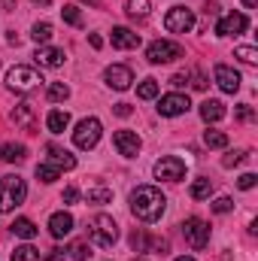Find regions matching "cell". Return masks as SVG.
<instances>
[{
  "label": "cell",
  "instance_id": "obj_3",
  "mask_svg": "<svg viewBox=\"0 0 258 261\" xmlns=\"http://www.w3.org/2000/svg\"><path fill=\"white\" fill-rule=\"evenodd\" d=\"M40 82H43V76H40L34 67H12V70L6 73V85H9L12 91H18V94H28V91H34V88H40Z\"/></svg>",
  "mask_w": 258,
  "mask_h": 261
},
{
  "label": "cell",
  "instance_id": "obj_29",
  "mask_svg": "<svg viewBox=\"0 0 258 261\" xmlns=\"http://www.w3.org/2000/svg\"><path fill=\"white\" fill-rule=\"evenodd\" d=\"M61 15H64V21L67 24H73V28H82V12H79V6H73V3H67L64 9H61Z\"/></svg>",
  "mask_w": 258,
  "mask_h": 261
},
{
  "label": "cell",
  "instance_id": "obj_23",
  "mask_svg": "<svg viewBox=\"0 0 258 261\" xmlns=\"http://www.w3.org/2000/svg\"><path fill=\"white\" fill-rule=\"evenodd\" d=\"M12 119H15V125L34 128V110H31V103H18V107H15V113H12Z\"/></svg>",
  "mask_w": 258,
  "mask_h": 261
},
{
  "label": "cell",
  "instance_id": "obj_17",
  "mask_svg": "<svg viewBox=\"0 0 258 261\" xmlns=\"http://www.w3.org/2000/svg\"><path fill=\"white\" fill-rule=\"evenodd\" d=\"M228 116V110H225V103L222 100H203L200 103V119L210 125V122H222Z\"/></svg>",
  "mask_w": 258,
  "mask_h": 261
},
{
  "label": "cell",
  "instance_id": "obj_11",
  "mask_svg": "<svg viewBox=\"0 0 258 261\" xmlns=\"http://www.w3.org/2000/svg\"><path fill=\"white\" fill-rule=\"evenodd\" d=\"M189 107H192V100H189L186 94H164V97L158 100V113H161V116H167V119L189 113Z\"/></svg>",
  "mask_w": 258,
  "mask_h": 261
},
{
  "label": "cell",
  "instance_id": "obj_8",
  "mask_svg": "<svg viewBox=\"0 0 258 261\" xmlns=\"http://www.w3.org/2000/svg\"><path fill=\"white\" fill-rule=\"evenodd\" d=\"M183 234H186L189 246H192V249H197V252H200V249H207V243H210V225H207L203 219H197V216L186 219Z\"/></svg>",
  "mask_w": 258,
  "mask_h": 261
},
{
  "label": "cell",
  "instance_id": "obj_48",
  "mask_svg": "<svg viewBox=\"0 0 258 261\" xmlns=\"http://www.w3.org/2000/svg\"><path fill=\"white\" fill-rule=\"evenodd\" d=\"M37 3H49V0H37Z\"/></svg>",
  "mask_w": 258,
  "mask_h": 261
},
{
  "label": "cell",
  "instance_id": "obj_14",
  "mask_svg": "<svg viewBox=\"0 0 258 261\" xmlns=\"http://www.w3.org/2000/svg\"><path fill=\"white\" fill-rule=\"evenodd\" d=\"M113 143H116L119 155H125V158H137V152H140V146H143L134 130H116V134H113Z\"/></svg>",
  "mask_w": 258,
  "mask_h": 261
},
{
  "label": "cell",
  "instance_id": "obj_46",
  "mask_svg": "<svg viewBox=\"0 0 258 261\" xmlns=\"http://www.w3.org/2000/svg\"><path fill=\"white\" fill-rule=\"evenodd\" d=\"M255 3H258V0H243V6H246V9H255Z\"/></svg>",
  "mask_w": 258,
  "mask_h": 261
},
{
  "label": "cell",
  "instance_id": "obj_26",
  "mask_svg": "<svg viewBox=\"0 0 258 261\" xmlns=\"http://www.w3.org/2000/svg\"><path fill=\"white\" fill-rule=\"evenodd\" d=\"M110 200H113V189H107V186L88 189V203H110Z\"/></svg>",
  "mask_w": 258,
  "mask_h": 261
},
{
  "label": "cell",
  "instance_id": "obj_25",
  "mask_svg": "<svg viewBox=\"0 0 258 261\" xmlns=\"http://www.w3.org/2000/svg\"><path fill=\"white\" fill-rule=\"evenodd\" d=\"M203 143H207L210 149H225V146H228V134H225V130H207V134H203Z\"/></svg>",
  "mask_w": 258,
  "mask_h": 261
},
{
  "label": "cell",
  "instance_id": "obj_27",
  "mask_svg": "<svg viewBox=\"0 0 258 261\" xmlns=\"http://www.w3.org/2000/svg\"><path fill=\"white\" fill-rule=\"evenodd\" d=\"M61 176V170L49 161V164H37V179H43V182H55Z\"/></svg>",
  "mask_w": 258,
  "mask_h": 261
},
{
  "label": "cell",
  "instance_id": "obj_2",
  "mask_svg": "<svg viewBox=\"0 0 258 261\" xmlns=\"http://www.w3.org/2000/svg\"><path fill=\"white\" fill-rule=\"evenodd\" d=\"M24 197H28V186L21 176H3L0 179V213L15 210L18 203H24Z\"/></svg>",
  "mask_w": 258,
  "mask_h": 261
},
{
  "label": "cell",
  "instance_id": "obj_37",
  "mask_svg": "<svg viewBox=\"0 0 258 261\" xmlns=\"http://www.w3.org/2000/svg\"><path fill=\"white\" fill-rule=\"evenodd\" d=\"M255 182H258V176H255V173H243V176L237 179V186H240L243 192H249V189H255Z\"/></svg>",
  "mask_w": 258,
  "mask_h": 261
},
{
  "label": "cell",
  "instance_id": "obj_13",
  "mask_svg": "<svg viewBox=\"0 0 258 261\" xmlns=\"http://www.w3.org/2000/svg\"><path fill=\"white\" fill-rule=\"evenodd\" d=\"M213 73H216V85H219L225 94L240 91V82H243V79H240V73H237V70H231L228 64H216V70H213Z\"/></svg>",
  "mask_w": 258,
  "mask_h": 261
},
{
  "label": "cell",
  "instance_id": "obj_42",
  "mask_svg": "<svg viewBox=\"0 0 258 261\" xmlns=\"http://www.w3.org/2000/svg\"><path fill=\"white\" fill-rule=\"evenodd\" d=\"M186 82H189V73H176V76L170 79V85H173V88H183Z\"/></svg>",
  "mask_w": 258,
  "mask_h": 261
},
{
  "label": "cell",
  "instance_id": "obj_9",
  "mask_svg": "<svg viewBox=\"0 0 258 261\" xmlns=\"http://www.w3.org/2000/svg\"><path fill=\"white\" fill-rule=\"evenodd\" d=\"M155 176L164 179V182H179L186 176V161L176 158V155H164L155 161Z\"/></svg>",
  "mask_w": 258,
  "mask_h": 261
},
{
  "label": "cell",
  "instance_id": "obj_20",
  "mask_svg": "<svg viewBox=\"0 0 258 261\" xmlns=\"http://www.w3.org/2000/svg\"><path fill=\"white\" fill-rule=\"evenodd\" d=\"M46 128L52 130V134H64L70 128V116H67L64 110H52L49 116H46Z\"/></svg>",
  "mask_w": 258,
  "mask_h": 261
},
{
  "label": "cell",
  "instance_id": "obj_45",
  "mask_svg": "<svg viewBox=\"0 0 258 261\" xmlns=\"http://www.w3.org/2000/svg\"><path fill=\"white\" fill-rule=\"evenodd\" d=\"M88 43H91V46H94V49H100V46H104V40H100V37H97V34H88Z\"/></svg>",
  "mask_w": 258,
  "mask_h": 261
},
{
  "label": "cell",
  "instance_id": "obj_30",
  "mask_svg": "<svg viewBox=\"0 0 258 261\" xmlns=\"http://www.w3.org/2000/svg\"><path fill=\"white\" fill-rule=\"evenodd\" d=\"M31 37H34V43H49V40H52V24H49V21H37Z\"/></svg>",
  "mask_w": 258,
  "mask_h": 261
},
{
  "label": "cell",
  "instance_id": "obj_33",
  "mask_svg": "<svg viewBox=\"0 0 258 261\" xmlns=\"http://www.w3.org/2000/svg\"><path fill=\"white\" fill-rule=\"evenodd\" d=\"M128 15L146 18V15H149V0H128Z\"/></svg>",
  "mask_w": 258,
  "mask_h": 261
},
{
  "label": "cell",
  "instance_id": "obj_15",
  "mask_svg": "<svg viewBox=\"0 0 258 261\" xmlns=\"http://www.w3.org/2000/svg\"><path fill=\"white\" fill-rule=\"evenodd\" d=\"M110 43H113L116 49H137V46H140V34H134L131 28H113Z\"/></svg>",
  "mask_w": 258,
  "mask_h": 261
},
{
  "label": "cell",
  "instance_id": "obj_28",
  "mask_svg": "<svg viewBox=\"0 0 258 261\" xmlns=\"http://www.w3.org/2000/svg\"><path fill=\"white\" fill-rule=\"evenodd\" d=\"M12 261H40V252H37L31 243H24V246H15V252H12Z\"/></svg>",
  "mask_w": 258,
  "mask_h": 261
},
{
  "label": "cell",
  "instance_id": "obj_18",
  "mask_svg": "<svg viewBox=\"0 0 258 261\" xmlns=\"http://www.w3.org/2000/svg\"><path fill=\"white\" fill-rule=\"evenodd\" d=\"M34 58H37V64H43V67H61V64H64V49H49V46H40Z\"/></svg>",
  "mask_w": 258,
  "mask_h": 261
},
{
  "label": "cell",
  "instance_id": "obj_12",
  "mask_svg": "<svg viewBox=\"0 0 258 261\" xmlns=\"http://www.w3.org/2000/svg\"><path fill=\"white\" fill-rule=\"evenodd\" d=\"M104 79H107V85H110V88L125 91V88H131V82H134V70L125 67V64H113V67H107Z\"/></svg>",
  "mask_w": 258,
  "mask_h": 261
},
{
  "label": "cell",
  "instance_id": "obj_44",
  "mask_svg": "<svg viewBox=\"0 0 258 261\" xmlns=\"http://www.w3.org/2000/svg\"><path fill=\"white\" fill-rule=\"evenodd\" d=\"M46 261H64V249H52V252H49V258Z\"/></svg>",
  "mask_w": 258,
  "mask_h": 261
},
{
  "label": "cell",
  "instance_id": "obj_16",
  "mask_svg": "<svg viewBox=\"0 0 258 261\" xmlns=\"http://www.w3.org/2000/svg\"><path fill=\"white\" fill-rule=\"evenodd\" d=\"M73 231V216L70 213H52V219H49V234L55 237V240H61Z\"/></svg>",
  "mask_w": 258,
  "mask_h": 261
},
{
  "label": "cell",
  "instance_id": "obj_35",
  "mask_svg": "<svg viewBox=\"0 0 258 261\" xmlns=\"http://www.w3.org/2000/svg\"><path fill=\"white\" fill-rule=\"evenodd\" d=\"M231 210H234V200H231V197H216V200H213V213L225 216V213H231Z\"/></svg>",
  "mask_w": 258,
  "mask_h": 261
},
{
  "label": "cell",
  "instance_id": "obj_47",
  "mask_svg": "<svg viewBox=\"0 0 258 261\" xmlns=\"http://www.w3.org/2000/svg\"><path fill=\"white\" fill-rule=\"evenodd\" d=\"M173 261H194V258H189V255H183V258H173Z\"/></svg>",
  "mask_w": 258,
  "mask_h": 261
},
{
  "label": "cell",
  "instance_id": "obj_10",
  "mask_svg": "<svg viewBox=\"0 0 258 261\" xmlns=\"http://www.w3.org/2000/svg\"><path fill=\"white\" fill-rule=\"evenodd\" d=\"M246 28H249V18H246L243 12H228V15L219 18L216 37H237V34H243Z\"/></svg>",
  "mask_w": 258,
  "mask_h": 261
},
{
  "label": "cell",
  "instance_id": "obj_38",
  "mask_svg": "<svg viewBox=\"0 0 258 261\" xmlns=\"http://www.w3.org/2000/svg\"><path fill=\"white\" fill-rule=\"evenodd\" d=\"M61 200H64V203H76V200H79V189H73V186H70V189H64Z\"/></svg>",
  "mask_w": 258,
  "mask_h": 261
},
{
  "label": "cell",
  "instance_id": "obj_22",
  "mask_svg": "<svg viewBox=\"0 0 258 261\" xmlns=\"http://www.w3.org/2000/svg\"><path fill=\"white\" fill-rule=\"evenodd\" d=\"M12 234L21 237V240H34V237H37V225H34L31 219H15V222H12Z\"/></svg>",
  "mask_w": 258,
  "mask_h": 261
},
{
  "label": "cell",
  "instance_id": "obj_7",
  "mask_svg": "<svg viewBox=\"0 0 258 261\" xmlns=\"http://www.w3.org/2000/svg\"><path fill=\"white\" fill-rule=\"evenodd\" d=\"M100 134H104V128H100L97 119H82V122L76 125V130H73V143H76L79 149H94L97 140H100Z\"/></svg>",
  "mask_w": 258,
  "mask_h": 261
},
{
  "label": "cell",
  "instance_id": "obj_41",
  "mask_svg": "<svg viewBox=\"0 0 258 261\" xmlns=\"http://www.w3.org/2000/svg\"><path fill=\"white\" fill-rule=\"evenodd\" d=\"M113 113H116V116H122V119H128L134 110H131L128 103H116V107H113Z\"/></svg>",
  "mask_w": 258,
  "mask_h": 261
},
{
  "label": "cell",
  "instance_id": "obj_36",
  "mask_svg": "<svg viewBox=\"0 0 258 261\" xmlns=\"http://www.w3.org/2000/svg\"><path fill=\"white\" fill-rule=\"evenodd\" d=\"M70 255L76 261H85L91 255V246H88V243H73V246H70Z\"/></svg>",
  "mask_w": 258,
  "mask_h": 261
},
{
  "label": "cell",
  "instance_id": "obj_39",
  "mask_svg": "<svg viewBox=\"0 0 258 261\" xmlns=\"http://www.w3.org/2000/svg\"><path fill=\"white\" fill-rule=\"evenodd\" d=\"M237 119L249 122V119H252V107H249V103H240V107H237Z\"/></svg>",
  "mask_w": 258,
  "mask_h": 261
},
{
  "label": "cell",
  "instance_id": "obj_1",
  "mask_svg": "<svg viewBox=\"0 0 258 261\" xmlns=\"http://www.w3.org/2000/svg\"><path fill=\"white\" fill-rule=\"evenodd\" d=\"M164 206H167V197L161 195V189L155 186H137L131 192V213L140 219V222H158L164 216Z\"/></svg>",
  "mask_w": 258,
  "mask_h": 261
},
{
  "label": "cell",
  "instance_id": "obj_4",
  "mask_svg": "<svg viewBox=\"0 0 258 261\" xmlns=\"http://www.w3.org/2000/svg\"><path fill=\"white\" fill-rule=\"evenodd\" d=\"M91 240H94L97 246L110 249V246L119 240V225H116V219H113V216H107V213L94 216V222H91Z\"/></svg>",
  "mask_w": 258,
  "mask_h": 261
},
{
  "label": "cell",
  "instance_id": "obj_34",
  "mask_svg": "<svg viewBox=\"0 0 258 261\" xmlns=\"http://www.w3.org/2000/svg\"><path fill=\"white\" fill-rule=\"evenodd\" d=\"M234 55H237L243 64H258V52L252 49V46H237V49H234Z\"/></svg>",
  "mask_w": 258,
  "mask_h": 261
},
{
  "label": "cell",
  "instance_id": "obj_31",
  "mask_svg": "<svg viewBox=\"0 0 258 261\" xmlns=\"http://www.w3.org/2000/svg\"><path fill=\"white\" fill-rule=\"evenodd\" d=\"M137 94H140L143 100L158 97V82H155V79H143V82H140V88H137Z\"/></svg>",
  "mask_w": 258,
  "mask_h": 261
},
{
  "label": "cell",
  "instance_id": "obj_32",
  "mask_svg": "<svg viewBox=\"0 0 258 261\" xmlns=\"http://www.w3.org/2000/svg\"><path fill=\"white\" fill-rule=\"evenodd\" d=\"M67 97H70V85H64V82H52L49 85V100L58 103V100H67Z\"/></svg>",
  "mask_w": 258,
  "mask_h": 261
},
{
  "label": "cell",
  "instance_id": "obj_6",
  "mask_svg": "<svg viewBox=\"0 0 258 261\" xmlns=\"http://www.w3.org/2000/svg\"><path fill=\"white\" fill-rule=\"evenodd\" d=\"M164 28L170 34H189L194 28V12L189 6H170L164 15Z\"/></svg>",
  "mask_w": 258,
  "mask_h": 261
},
{
  "label": "cell",
  "instance_id": "obj_5",
  "mask_svg": "<svg viewBox=\"0 0 258 261\" xmlns=\"http://www.w3.org/2000/svg\"><path fill=\"white\" fill-rule=\"evenodd\" d=\"M176 58H183V46L179 43H170V40H155L146 49V61L149 64H170Z\"/></svg>",
  "mask_w": 258,
  "mask_h": 261
},
{
  "label": "cell",
  "instance_id": "obj_19",
  "mask_svg": "<svg viewBox=\"0 0 258 261\" xmlns=\"http://www.w3.org/2000/svg\"><path fill=\"white\" fill-rule=\"evenodd\" d=\"M49 158L58 170H73L76 167V158L67 152V149H58V146H49Z\"/></svg>",
  "mask_w": 258,
  "mask_h": 261
},
{
  "label": "cell",
  "instance_id": "obj_49",
  "mask_svg": "<svg viewBox=\"0 0 258 261\" xmlns=\"http://www.w3.org/2000/svg\"><path fill=\"white\" fill-rule=\"evenodd\" d=\"M91 3H94V0H91Z\"/></svg>",
  "mask_w": 258,
  "mask_h": 261
},
{
  "label": "cell",
  "instance_id": "obj_40",
  "mask_svg": "<svg viewBox=\"0 0 258 261\" xmlns=\"http://www.w3.org/2000/svg\"><path fill=\"white\" fill-rule=\"evenodd\" d=\"M243 158H246V152H234V155H228V158H225L222 164H225V167H234V164H240Z\"/></svg>",
  "mask_w": 258,
  "mask_h": 261
},
{
  "label": "cell",
  "instance_id": "obj_43",
  "mask_svg": "<svg viewBox=\"0 0 258 261\" xmlns=\"http://www.w3.org/2000/svg\"><path fill=\"white\" fill-rule=\"evenodd\" d=\"M194 88H197V91H203V88H207V76H203V73H194V82H192Z\"/></svg>",
  "mask_w": 258,
  "mask_h": 261
},
{
  "label": "cell",
  "instance_id": "obj_21",
  "mask_svg": "<svg viewBox=\"0 0 258 261\" xmlns=\"http://www.w3.org/2000/svg\"><path fill=\"white\" fill-rule=\"evenodd\" d=\"M24 146H18V143H3L0 146V161H6V164H12V161H24Z\"/></svg>",
  "mask_w": 258,
  "mask_h": 261
},
{
  "label": "cell",
  "instance_id": "obj_24",
  "mask_svg": "<svg viewBox=\"0 0 258 261\" xmlns=\"http://www.w3.org/2000/svg\"><path fill=\"white\" fill-rule=\"evenodd\" d=\"M189 195H192L194 200H207V197L213 195V182H210V179H194Z\"/></svg>",
  "mask_w": 258,
  "mask_h": 261
}]
</instances>
